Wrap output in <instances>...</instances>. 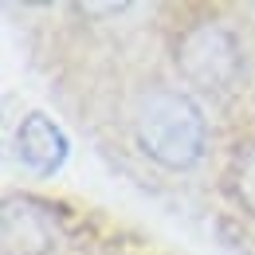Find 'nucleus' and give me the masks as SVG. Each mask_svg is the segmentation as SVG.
Here are the masks:
<instances>
[{
	"label": "nucleus",
	"instance_id": "20e7f679",
	"mask_svg": "<svg viewBox=\"0 0 255 255\" xmlns=\"http://www.w3.org/2000/svg\"><path fill=\"white\" fill-rule=\"evenodd\" d=\"M51 248V224L28 200L4 204V255H43Z\"/></svg>",
	"mask_w": 255,
	"mask_h": 255
},
{
	"label": "nucleus",
	"instance_id": "f03ea898",
	"mask_svg": "<svg viewBox=\"0 0 255 255\" xmlns=\"http://www.w3.org/2000/svg\"><path fill=\"white\" fill-rule=\"evenodd\" d=\"M177 67L200 91H228L240 79V43L224 24H192L177 43Z\"/></svg>",
	"mask_w": 255,
	"mask_h": 255
},
{
	"label": "nucleus",
	"instance_id": "f257e3e1",
	"mask_svg": "<svg viewBox=\"0 0 255 255\" xmlns=\"http://www.w3.org/2000/svg\"><path fill=\"white\" fill-rule=\"evenodd\" d=\"M137 141L165 169H189L204 153L200 106L181 91H149L137 106Z\"/></svg>",
	"mask_w": 255,
	"mask_h": 255
},
{
	"label": "nucleus",
	"instance_id": "7ed1b4c3",
	"mask_svg": "<svg viewBox=\"0 0 255 255\" xmlns=\"http://www.w3.org/2000/svg\"><path fill=\"white\" fill-rule=\"evenodd\" d=\"M16 153H20V161L28 169L51 177L67 161V137L47 114H28L20 122V129H16Z\"/></svg>",
	"mask_w": 255,
	"mask_h": 255
},
{
	"label": "nucleus",
	"instance_id": "39448f33",
	"mask_svg": "<svg viewBox=\"0 0 255 255\" xmlns=\"http://www.w3.org/2000/svg\"><path fill=\"white\" fill-rule=\"evenodd\" d=\"M232 185H236V196L244 200V208H248V212H255V145H248V149L236 157Z\"/></svg>",
	"mask_w": 255,
	"mask_h": 255
}]
</instances>
